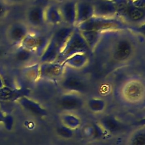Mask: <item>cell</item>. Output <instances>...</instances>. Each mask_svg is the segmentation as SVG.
Returning <instances> with one entry per match:
<instances>
[{"label":"cell","instance_id":"cell-33","mask_svg":"<svg viewBox=\"0 0 145 145\" xmlns=\"http://www.w3.org/2000/svg\"><path fill=\"white\" fill-rule=\"evenodd\" d=\"M4 115H5V113H4L3 112H2V111L0 110V123L2 122Z\"/></svg>","mask_w":145,"mask_h":145},{"label":"cell","instance_id":"cell-9","mask_svg":"<svg viewBox=\"0 0 145 145\" xmlns=\"http://www.w3.org/2000/svg\"><path fill=\"white\" fill-rule=\"evenodd\" d=\"M48 40L49 39L41 35L33 34L29 32L20 45L31 50L40 57L43 53Z\"/></svg>","mask_w":145,"mask_h":145},{"label":"cell","instance_id":"cell-31","mask_svg":"<svg viewBox=\"0 0 145 145\" xmlns=\"http://www.w3.org/2000/svg\"><path fill=\"white\" fill-rule=\"evenodd\" d=\"M7 4H20L28 0H4Z\"/></svg>","mask_w":145,"mask_h":145},{"label":"cell","instance_id":"cell-30","mask_svg":"<svg viewBox=\"0 0 145 145\" xmlns=\"http://www.w3.org/2000/svg\"><path fill=\"white\" fill-rule=\"evenodd\" d=\"M131 3L135 7L145 9V0H133L131 1Z\"/></svg>","mask_w":145,"mask_h":145},{"label":"cell","instance_id":"cell-28","mask_svg":"<svg viewBox=\"0 0 145 145\" xmlns=\"http://www.w3.org/2000/svg\"><path fill=\"white\" fill-rule=\"evenodd\" d=\"M2 123L3 124L5 129L7 130H11L13 128L14 123V120L12 116L9 114H5Z\"/></svg>","mask_w":145,"mask_h":145},{"label":"cell","instance_id":"cell-29","mask_svg":"<svg viewBox=\"0 0 145 145\" xmlns=\"http://www.w3.org/2000/svg\"><path fill=\"white\" fill-rule=\"evenodd\" d=\"M8 4L4 0H0V20L3 19L8 13Z\"/></svg>","mask_w":145,"mask_h":145},{"label":"cell","instance_id":"cell-36","mask_svg":"<svg viewBox=\"0 0 145 145\" xmlns=\"http://www.w3.org/2000/svg\"><path fill=\"white\" fill-rule=\"evenodd\" d=\"M130 1H133V0H130Z\"/></svg>","mask_w":145,"mask_h":145},{"label":"cell","instance_id":"cell-17","mask_svg":"<svg viewBox=\"0 0 145 145\" xmlns=\"http://www.w3.org/2000/svg\"><path fill=\"white\" fill-rule=\"evenodd\" d=\"M99 124L106 133L115 134L125 128V125L112 116H106L100 120Z\"/></svg>","mask_w":145,"mask_h":145},{"label":"cell","instance_id":"cell-11","mask_svg":"<svg viewBox=\"0 0 145 145\" xmlns=\"http://www.w3.org/2000/svg\"><path fill=\"white\" fill-rule=\"evenodd\" d=\"M59 107L65 111H75L81 109L84 102L80 94L65 92L59 97Z\"/></svg>","mask_w":145,"mask_h":145},{"label":"cell","instance_id":"cell-24","mask_svg":"<svg viewBox=\"0 0 145 145\" xmlns=\"http://www.w3.org/2000/svg\"><path fill=\"white\" fill-rule=\"evenodd\" d=\"M87 108L92 113H100L104 111L106 107V101L100 97H92L86 102Z\"/></svg>","mask_w":145,"mask_h":145},{"label":"cell","instance_id":"cell-22","mask_svg":"<svg viewBox=\"0 0 145 145\" xmlns=\"http://www.w3.org/2000/svg\"><path fill=\"white\" fill-rule=\"evenodd\" d=\"M60 120L62 125L72 130L77 129L81 125V120L79 117L76 115L69 112L62 114Z\"/></svg>","mask_w":145,"mask_h":145},{"label":"cell","instance_id":"cell-7","mask_svg":"<svg viewBox=\"0 0 145 145\" xmlns=\"http://www.w3.org/2000/svg\"><path fill=\"white\" fill-rule=\"evenodd\" d=\"M66 66L62 61L41 62L39 65V78L54 80L60 79L65 74Z\"/></svg>","mask_w":145,"mask_h":145},{"label":"cell","instance_id":"cell-27","mask_svg":"<svg viewBox=\"0 0 145 145\" xmlns=\"http://www.w3.org/2000/svg\"><path fill=\"white\" fill-rule=\"evenodd\" d=\"M56 133L62 138L70 139L72 138L74 135V130L62 125V126L56 129Z\"/></svg>","mask_w":145,"mask_h":145},{"label":"cell","instance_id":"cell-20","mask_svg":"<svg viewBox=\"0 0 145 145\" xmlns=\"http://www.w3.org/2000/svg\"><path fill=\"white\" fill-rule=\"evenodd\" d=\"M125 18L133 23H144L145 18V9L133 6L131 3L129 7Z\"/></svg>","mask_w":145,"mask_h":145},{"label":"cell","instance_id":"cell-5","mask_svg":"<svg viewBox=\"0 0 145 145\" xmlns=\"http://www.w3.org/2000/svg\"><path fill=\"white\" fill-rule=\"evenodd\" d=\"M134 52L135 45L132 40L127 37H121L114 44L111 54L114 61L123 63L130 59Z\"/></svg>","mask_w":145,"mask_h":145},{"label":"cell","instance_id":"cell-25","mask_svg":"<svg viewBox=\"0 0 145 145\" xmlns=\"http://www.w3.org/2000/svg\"><path fill=\"white\" fill-rule=\"evenodd\" d=\"M127 145H145L144 128H139L134 131L129 137Z\"/></svg>","mask_w":145,"mask_h":145},{"label":"cell","instance_id":"cell-12","mask_svg":"<svg viewBox=\"0 0 145 145\" xmlns=\"http://www.w3.org/2000/svg\"><path fill=\"white\" fill-rule=\"evenodd\" d=\"M77 0H63L58 5L63 24L75 27Z\"/></svg>","mask_w":145,"mask_h":145},{"label":"cell","instance_id":"cell-10","mask_svg":"<svg viewBox=\"0 0 145 145\" xmlns=\"http://www.w3.org/2000/svg\"><path fill=\"white\" fill-rule=\"evenodd\" d=\"M45 6L35 4L29 7L25 13V23L32 28H39L45 23Z\"/></svg>","mask_w":145,"mask_h":145},{"label":"cell","instance_id":"cell-4","mask_svg":"<svg viewBox=\"0 0 145 145\" xmlns=\"http://www.w3.org/2000/svg\"><path fill=\"white\" fill-rule=\"evenodd\" d=\"M90 51L80 31L75 27L73 32L63 46L58 58L62 61L67 57L78 53H87ZM57 59V61H58Z\"/></svg>","mask_w":145,"mask_h":145},{"label":"cell","instance_id":"cell-23","mask_svg":"<svg viewBox=\"0 0 145 145\" xmlns=\"http://www.w3.org/2000/svg\"><path fill=\"white\" fill-rule=\"evenodd\" d=\"M80 31L90 51L93 50L100 40L102 32L91 30Z\"/></svg>","mask_w":145,"mask_h":145},{"label":"cell","instance_id":"cell-1","mask_svg":"<svg viewBox=\"0 0 145 145\" xmlns=\"http://www.w3.org/2000/svg\"><path fill=\"white\" fill-rule=\"evenodd\" d=\"M74 28L75 27L65 24L59 25L49 39L46 47L40 57L41 62L57 61L63 46Z\"/></svg>","mask_w":145,"mask_h":145},{"label":"cell","instance_id":"cell-35","mask_svg":"<svg viewBox=\"0 0 145 145\" xmlns=\"http://www.w3.org/2000/svg\"><path fill=\"white\" fill-rule=\"evenodd\" d=\"M109 1H113V0H109Z\"/></svg>","mask_w":145,"mask_h":145},{"label":"cell","instance_id":"cell-14","mask_svg":"<svg viewBox=\"0 0 145 145\" xmlns=\"http://www.w3.org/2000/svg\"><path fill=\"white\" fill-rule=\"evenodd\" d=\"M93 5L94 16L105 18H113L117 16L113 1L98 0Z\"/></svg>","mask_w":145,"mask_h":145},{"label":"cell","instance_id":"cell-34","mask_svg":"<svg viewBox=\"0 0 145 145\" xmlns=\"http://www.w3.org/2000/svg\"><path fill=\"white\" fill-rule=\"evenodd\" d=\"M3 86H4L3 81V79H2V77H1V75H0V88H1V87H2Z\"/></svg>","mask_w":145,"mask_h":145},{"label":"cell","instance_id":"cell-8","mask_svg":"<svg viewBox=\"0 0 145 145\" xmlns=\"http://www.w3.org/2000/svg\"><path fill=\"white\" fill-rule=\"evenodd\" d=\"M29 32V27L26 23L15 22L8 27L6 32V36L11 44L19 45Z\"/></svg>","mask_w":145,"mask_h":145},{"label":"cell","instance_id":"cell-26","mask_svg":"<svg viewBox=\"0 0 145 145\" xmlns=\"http://www.w3.org/2000/svg\"><path fill=\"white\" fill-rule=\"evenodd\" d=\"M116 10L117 16L125 18L127 9L131 4L130 0H113Z\"/></svg>","mask_w":145,"mask_h":145},{"label":"cell","instance_id":"cell-32","mask_svg":"<svg viewBox=\"0 0 145 145\" xmlns=\"http://www.w3.org/2000/svg\"><path fill=\"white\" fill-rule=\"evenodd\" d=\"M5 52V47L2 45H0V58L3 56Z\"/></svg>","mask_w":145,"mask_h":145},{"label":"cell","instance_id":"cell-19","mask_svg":"<svg viewBox=\"0 0 145 145\" xmlns=\"http://www.w3.org/2000/svg\"><path fill=\"white\" fill-rule=\"evenodd\" d=\"M45 23L52 25H61L63 24L58 5L49 4L45 6Z\"/></svg>","mask_w":145,"mask_h":145},{"label":"cell","instance_id":"cell-15","mask_svg":"<svg viewBox=\"0 0 145 145\" xmlns=\"http://www.w3.org/2000/svg\"><path fill=\"white\" fill-rule=\"evenodd\" d=\"M18 104L25 110L37 116H45L47 114L46 110L35 100L23 96L17 101Z\"/></svg>","mask_w":145,"mask_h":145},{"label":"cell","instance_id":"cell-3","mask_svg":"<svg viewBox=\"0 0 145 145\" xmlns=\"http://www.w3.org/2000/svg\"><path fill=\"white\" fill-rule=\"evenodd\" d=\"M80 31H96L104 32L108 31L118 29L122 24L114 17L105 18L93 16L88 20L76 27Z\"/></svg>","mask_w":145,"mask_h":145},{"label":"cell","instance_id":"cell-21","mask_svg":"<svg viewBox=\"0 0 145 145\" xmlns=\"http://www.w3.org/2000/svg\"><path fill=\"white\" fill-rule=\"evenodd\" d=\"M36 56L33 52L21 45L17 47L14 53V57L15 61L22 63L31 61Z\"/></svg>","mask_w":145,"mask_h":145},{"label":"cell","instance_id":"cell-18","mask_svg":"<svg viewBox=\"0 0 145 145\" xmlns=\"http://www.w3.org/2000/svg\"><path fill=\"white\" fill-rule=\"evenodd\" d=\"M88 61V56L87 53H78L67 57L62 62L66 67L79 70L86 67Z\"/></svg>","mask_w":145,"mask_h":145},{"label":"cell","instance_id":"cell-6","mask_svg":"<svg viewBox=\"0 0 145 145\" xmlns=\"http://www.w3.org/2000/svg\"><path fill=\"white\" fill-rule=\"evenodd\" d=\"M60 85L65 92L80 94L85 92L87 89L86 80L81 76L74 73L65 72L60 79Z\"/></svg>","mask_w":145,"mask_h":145},{"label":"cell","instance_id":"cell-13","mask_svg":"<svg viewBox=\"0 0 145 145\" xmlns=\"http://www.w3.org/2000/svg\"><path fill=\"white\" fill-rule=\"evenodd\" d=\"M94 16V8L92 3L85 1L76 2L75 27L88 20Z\"/></svg>","mask_w":145,"mask_h":145},{"label":"cell","instance_id":"cell-16","mask_svg":"<svg viewBox=\"0 0 145 145\" xmlns=\"http://www.w3.org/2000/svg\"><path fill=\"white\" fill-rule=\"evenodd\" d=\"M28 92L25 88H14L3 86L0 88V101H16L22 96H27Z\"/></svg>","mask_w":145,"mask_h":145},{"label":"cell","instance_id":"cell-2","mask_svg":"<svg viewBox=\"0 0 145 145\" xmlns=\"http://www.w3.org/2000/svg\"><path fill=\"white\" fill-rule=\"evenodd\" d=\"M119 95L123 101L127 103H139L144 100L145 97L144 82L137 78L128 79L120 86Z\"/></svg>","mask_w":145,"mask_h":145}]
</instances>
